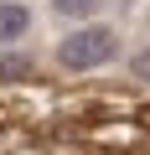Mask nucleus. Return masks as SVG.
<instances>
[{"label":"nucleus","mask_w":150,"mask_h":155,"mask_svg":"<svg viewBox=\"0 0 150 155\" xmlns=\"http://www.w3.org/2000/svg\"><path fill=\"white\" fill-rule=\"evenodd\" d=\"M114 57H119V31L114 26H78V31H67L57 41V62L67 72H93Z\"/></svg>","instance_id":"f257e3e1"},{"label":"nucleus","mask_w":150,"mask_h":155,"mask_svg":"<svg viewBox=\"0 0 150 155\" xmlns=\"http://www.w3.org/2000/svg\"><path fill=\"white\" fill-rule=\"evenodd\" d=\"M31 67V57H21V52H0V78H21Z\"/></svg>","instance_id":"20e7f679"},{"label":"nucleus","mask_w":150,"mask_h":155,"mask_svg":"<svg viewBox=\"0 0 150 155\" xmlns=\"http://www.w3.org/2000/svg\"><path fill=\"white\" fill-rule=\"evenodd\" d=\"M98 5H104V0H52V11H57V16H67V21H88Z\"/></svg>","instance_id":"7ed1b4c3"},{"label":"nucleus","mask_w":150,"mask_h":155,"mask_svg":"<svg viewBox=\"0 0 150 155\" xmlns=\"http://www.w3.org/2000/svg\"><path fill=\"white\" fill-rule=\"evenodd\" d=\"M129 72L140 78V83H150V41H145V47H140V52L129 57Z\"/></svg>","instance_id":"39448f33"},{"label":"nucleus","mask_w":150,"mask_h":155,"mask_svg":"<svg viewBox=\"0 0 150 155\" xmlns=\"http://www.w3.org/2000/svg\"><path fill=\"white\" fill-rule=\"evenodd\" d=\"M26 31H31V11H26V5H16V0H0V47L21 41Z\"/></svg>","instance_id":"f03ea898"}]
</instances>
